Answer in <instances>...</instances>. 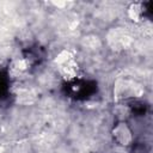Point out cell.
<instances>
[{
	"label": "cell",
	"mask_w": 153,
	"mask_h": 153,
	"mask_svg": "<svg viewBox=\"0 0 153 153\" xmlns=\"http://www.w3.org/2000/svg\"><path fill=\"white\" fill-rule=\"evenodd\" d=\"M24 55H25V59L32 65H39L42 62V60L44 59V50L42 47L39 45H31V47H27L26 50L24 51Z\"/></svg>",
	"instance_id": "3"
},
{
	"label": "cell",
	"mask_w": 153,
	"mask_h": 153,
	"mask_svg": "<svg viewBox=\"0 0 153 153\" xmlns=\"http://www.w3.org/2000/svg\"><path fill=\"white\" fill-rule=\"evenodd\" d=\"M63 91L67 97L74 100H87L97 93L98 86L97 82L93 80L74 79L65 84Z\"/></svg>",
	"instance_id": "1"
},
{
	"label": "cell",
	"mask_w": 153,
	"mask_h": 153,
	"mask_svg": "<svg viewBox=\"0 0 153 153\" xmlns=\"http://www.w3.org/2000/svg\"><path fill=\"white\" fill-rule=\"evenodd\" d=\"M11 98V80L5 71L0 69V106L8 105Z\"/></svg>",
	"instance_id": "2"
}]
</instances>
